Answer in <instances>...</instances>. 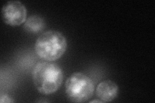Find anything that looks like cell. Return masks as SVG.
Returning a JSON list of instances; mask_svg holds the SVG:
<instances>
[{
    "instance_id": "3",
    "label": "cell",
    "mask_w": 155,
    "mask_h": 103,
    "mask_svg": "<svg viewBox=\"0 0 155 103\" xmlns=\"http://www.w3.org/2000/svg\"><path fill=\"white\" fill-rule=\"evenodd\" d=\"M94 92V82L81 72H74L65 82V94L71 101L85 102L89 101Z\"/></svg>"
},
{
    "instance_id": "1",
    "label": "cell",
    "mask_w": 155,
    "mask_h": 103,
    "mask_svg": "<svg viewBox=\"0 0 155 103\" xmlns=\"http://www.w3.org/2000/svg\"><path fill=\"white\" fill-rule=\"evenodd\" d=\"M32 76L37 90L43 95L54 94L59 89L64 80L61 68L50 61L37 63L33 68Z\"/></svg>"
},
{
    "instance_id": "4",
    "label": "cell",
    "mask_w": 155,
    "mask_h": 103,
    "mask_svg": "<svg viewBox=\"0 0 155 103\" xmlns=\"http://www.w3.org/2000/svg\"><path fill=\"white\" fill-rule=\"evenodd\" d=\"M2 14L5 23L8 25L15 27L25 22L27 11L21 2L9 1L3 6Z\"/></svg>"
},
{
    "instance_id": "7",
    "label": "cell",
    "mask_w": 155,
    "mask_h": 103,
    "mask_svg": "<svg viewBox=\"0 0 155 103\" xmlns=\"http://www.w3.org/2000/svg\"><path fill=\"white\" fill-rule=\"evenodd\" d=\"M14 101L12 99V98L8 95L7 94H3L0 97V102L5 103V102H14Z\"/></svg>"
},
{
    "instance_id": "8",
    "label": "cell",
    "mask_w": 155,
    "mask_h": 103,
    "mask_svg": "<svg viewBox=\"0 0 155 103\" xmlns=\"http://www.w3.org/2000/svg\"><path fill=\"white\" fill-rule=\"evenodd\" d=\"M90 102H102V101H100V100H93V101H90Z\"/></svg>"
},
{
    "instance_id": "5",
    "label": "cell",
    "mask_w": 155,
    "mask_h": 103,
    "mask_svg": "<svg viewBox=\"0 0 155 103\" xmlns=\"http://www.w3.org/2000/svg\"><path fill=\"white\" fill-rule=\"evenodd\" d=\"M118 94V86L110 80L100 82L96 89V95L102 102H108L115 99Z\"/></svg>"
},
{
    "instance_id": "2",
    "label": "cell",
    "mask_w": 155,
    "mask_h": 103,
    "mask_svg": "<svg viewBox=\"0 0 155 103\" xmlns=\"http://www.w3.org/2000/svg\"><path fill=\"white\" fill-rule=\"evenodd\" d=\"M67 48L65 36L57 31L49 30L42 33L36 40V54L46 61H54L64 54Z\"/></svg>"
},
{
    "instance_id": "6",
    "label": "cell",
    "mask_w": 155,
    "mask_h": 103,
    "mask_svg": "<svg viewBox=\"0 0 155 103\" xmlns=\"http://www.w3.org/2000/svg\"><path fill=\"white\" fill-rule=\"evenodd\" d=\"M45 27L44 19L38 15H32L27 18L24 23V28L30 33L37 34L43 31Z\"/></svg>"
}]
</instances>
